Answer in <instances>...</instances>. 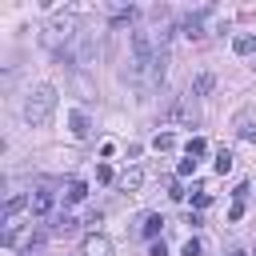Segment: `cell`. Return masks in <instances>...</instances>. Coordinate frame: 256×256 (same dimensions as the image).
<instances>
[{
  "label": "cell",
  "mask_w": 256,
  "mask_h": 256,
  "mask_svg": "<svg viewBox=\"0 0 256 256\" xmlns=\"http://www.w3.org/2000/svg\"><path fill=\"white\" fill-rule=\"evenodd\" d=\"M52 112H56V88H52V84L32 88L28 100H24V120H28V124H48Z\"/></svg>",
  "instance_id": "obj_1"
},
{
  "label": "cell",
  "mask_w": 256,
  "mask_h": 256,
  "mask_svg": "<svg viewBox=\"0 0 256 256\" xmlns=\"http://www.w3.org/2000/svg\"><path fill=\"white\" fill-rule=\"evenodd\" d=\"M160 120H164V124H188V128H192V124H196V108H192L188 100H172Z\"/></svg>",
  "instance_id": "obj_2"
},
{
  "label": "cell",
  "mask_w": 256,
  "mask_h": 256,
  "mask_svg": "<svg viewBox=\"0 0 256 256\" xmlns=\"http://www.w3.org/2000/svg\"><path fill=\"white\" fill-rule=\"evenodd\" d=\"M52 204H56V192H52V188H36V192L28 196L32 216H48V212H52Z\"/></svg>",
  "instance_id": "obj_3"
},
{
  "label": "cell",
  "mask_w": 256,
  "mask_h": 256,
  "mask_svg": "<svg viewBox=\"0 0 256 256\" xmlns=\"http://www.w3.org/2000/svg\"><path fill=\"white\" fill-rule=\"evenodd\" d=\"M204 16H208V12H192V16H184V20H180V28H184V36H192V40H200V36H204Z\"/></svg>",
  "instance_id": "obj_4"
},
{
  "label": "cell",
  "mask_w": 256,
  "mask_h": 256,
  "mask_svg": "<svg viewBox=\"0 0 256 256\" xmlns=\"http://www.w3.org/2000/svg\"><path fill=\"white\" fill-rule=\"evenodd\" d=\"M112 252V240L108 236H88L84 240V256H108Z\"/></svg>",
  "instance_id": "obj_5"
},
{
  "label": "cell",
  "mask_w": 256,
  "mask_h": 256,
  "mask_svg": "<svg viewBox=\"0 0 256 256\" xmlns=\"http://www.w3.org/2000/svg\"><path fill=\"white\" fill-rule=\"evenodd\" d=\"M140 184H144V168H128V172L120 176V188H124V192H136Z\"/></svg>",
  "instance_id": "obj_6"
},
{
  "label": "cell",
  "mask_w": 256,
  "mask_h": 256,
  "mask_svg": "<svg viewBox=\"0 0 256 256\" xmlns=\"http://www.w3.org/2000/svg\"><path fill=\"white\" fill-rule=\"evenodd\" d=\"M212 88H216V76H212V72H200V76L192 80V92H196V96H208Z\"/></svg>",
  "instance_id": "obj_7"
},
{
  "label": "cell",
  "mask_w": 256,
  "mask_h": 256,
  "mask_svg": "<svg viewBox=\"0 0 256 256\" xmlns=\"http://www.w3.org/2000/svg\"><path fill=\"white\" fill-rule=\"evenodd\" d=\"M68 124H72V136H76V140H84V136H88V128H92L84 112H72V116H68Z\"/></svg>",
  "instance_id": "obj_8"
},
{
  "label": "cell",
  "mask_w": 256,
  "mask_h": 256,
  "mask_svg": "<svg viewBox=\"0 0 256 256\" xmlns=\"http://www.w3.org/2000/svg\"><path fill=\"white\" fill-rule=\"evenodd\" d=\"M28 204V196H8V204H4V224H12L16 220V212Z\"/></svg>",
  "instance_id": "obj_9"
},
{
  "label": "cell",
  "mask_w": 256,
  "mask_h": 256,
  "mask_svg": "<svg viewBox=\"0 0 256 256\" xmlns=\"http://www.w3.org/2000/svg\"><path fill=\"white\" fill-rule=\"evenodd\" d=\"M84 196H88V184H84V180H72V184H68V192H64V200H68V204H76V200H84Z\"/></svg>",
  "instance_id": "obj_10"
},
{
  "label": "cell",
  "mask_w": 256,
  "mask_h": 256,
  "mask_svg": "<svg viewBox=\"0 0 256 256\" xmlns=\"http://www.w3.org/2000/svg\"><path fill=\"white\" fill-rule=\"evenodd\" d=\"M232 48H236V56H248V52H256V36H236Z\"/></svg>",
  "instance_id": "obj_11"
},
{
  "label": "cell",
  "mask_w": 256,
  "mask_h": 256,
  "mask_svg": "<svg viewBox=\"0 0 256 256\" xmlns=\"http://www.w3.org/2000/svg\"><path fill=\"white\" fill-rule=\"evenodd\" d=\"M160 228H164V216H160V212H152V216H144V228H140V232H144V236H156Z\"/></svg>",
  "instance_id": "obj_12"
},
{
  "label": "cell",
  "mask_w": 256,
  "mask_h": 256,
  "mask_svg": "<svg viewBox=\"0 0 256 256\" xmlns=\"http://www.w3.org/2000/svg\"><path fill=\"white\" fill-rule=\"evenodd\" d=\"M152 148H156V152H172V148H176V136H172V132H160V136L152 140Z\"/></svg>",
  "instance_id": "obj_13"
},
{
  "label": "cell",
  "mask_w": 256,
  "mask_h": 256,
  "mask_svg": "<svg viewBox=\"0 0 256 256\" xmlns=\"http://www.w3.org/2000/svg\"><path fill=\"white\" fill-rule=\"evenodd\" d=\"M184 152H188V156L196 160V156H204V152H208V140H200V136H192V140L184 144Z\"/></svg>",
  "instance_id": "obj_14"
},
{
  "label": "cell",
  "mask_w": 256,
  "mask_h": 256,
  "mask_svg": "<svg viewBox=\"0 0 256 256\" xmlns=\"http://www.w3.org/2000/svg\"><path fill=\"white\" fill-rule=\"evenodd\" d=\"M52 232H76V220H72L68 212H60V216L52 220Z\"/></svg>",
  "instance_id": "obj_15"
},
{
  "label": "cell",
  "mask_w": 256,
  "mask_h": 256,
  "mask_svg": "<svg viewBox=\"0 0 256 256\" xmlns=\"http://www.w3.org/2000/svg\"><path fill=\"white\" fill-rule=\"evenodd\" d=\"M216 172H220V176H224V172H232V152H228V148H220V152H216Z\"/></svg>",
  "instance_id": "obj_16"
},
{
  "label": "cell",
  "mask_w": 256,
  "mask_h": 256,
  "mask_svg": "<svg viewBox=\"0 0 256 256\" xmlns=\"http://www.w3.org/2000/svg\"><path fill=\"white\" fill-rule=\"evenodd\" d=\"M176 172H180V176H192V172H196V160H192V156H188V160H180V168H176Z\"/></svg>",
  "instance_id": "obj_17"
},
{
  "label": "cell",
  "mask_w": 256,
  "mask_h": 256,
  "mask_svg": "<svg viewBox=\"0 0 256 256\" xmlns=\"http://www.w3.org/2000/svg\"><path fill=\"white\" fill-rule=\"evenodd\" d=\"M96 180H100V184H108V180H112V168H108V164H100V168H96Z\"/></svg>",
  "instance_id": "obj_18"
},
{
  "label": "cell",
  "mask_w": 256,
  "mask_h": 256,
  "mask_svg": "<svg viewBox=\"0 0 256 256\" xmlns=\"http://www.w3.org/2000/svg\"><path fill=\"white\" fill-rule=\"evenodd\" d=\"M240 216H244V200H236V204L228 208V220H240Z\"/></svg>",
  "instance_id": "obj_19"
},
{
  "label": "cell",
  "mask_w": 256,
  "mask_h": 256,
  "mask_svg": "<svg viewBox=\"0 0 256 256\" xmlns=\"http://www.w3.org/2000/svg\"><path fill=\"white\" fill-rule=\"evenodd\" d=\"M208 200H212L208 192H196V196H192V204H196V208H208Z\"/></svg>",
  "instance_id": "obj_20"
},
{
  "label": "cell",
  "mask_w": 256,
  "mask_h": 256,
  "mask_svg": "<svg viewBox=\"0 0 256 256\" xmlns=\"http://www.w3.org/2000/svg\"><path fill=\"white\" fill-rule=\"evenodd\" d=\"M184 256H200V240H188L184 244Z\"/></svg>",
  "instance_id": "obj_21"
},
{
  "label": "cell",
  "mask_w": 256,
  "mask_h": 256,
  "mask_svg": "<svg viewBox=\"0 0 256 256\" xmlns=\"http://www.w3.org/2000/svg\"><path fill=\"white\" fill-rule=\"evenodd\" d=\"M228 256H244V252H240V248H232V252H228Z\"/></svg>",
  "instance_id": "obj_22"
},
{
  "label": "cell",
  "mask_w": 256,
  "mask_h": 256,
  "mask_svg": "<svg viewBox=\"0 0 256 256\" xmlns=\"http://www.w3.org/2000/svg\"><path fill=\"white\" fill-rule=\"evenodd\" d=\"M24 256H32V248H28V252H24Z\"/></svg>",
  "instance_id": "obj_23"
}]
</instances>
